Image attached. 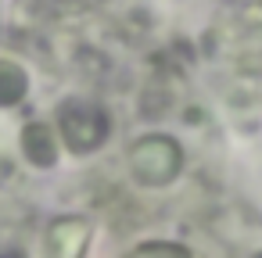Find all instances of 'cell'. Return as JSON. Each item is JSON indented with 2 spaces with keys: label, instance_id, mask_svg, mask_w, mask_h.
<instances>
[{
  "label": "cell",
  "instance_id": "6da1fadb",
  "mask_svg": "<svg viewBox=\"0 0 262 258\" xmlns=\"http://www.w3.org/2000/svg\"><path fill=\"white\" fill-rule=\"evenodd\" d=\"M54 126H58L61 144L72 154H94L112 136V115H108V108H101L90 97H69V101H61L58 111H54Z\"/></svg>",
  "mask_w": 262,
  "mask_h": 258
},
{
  "label": "cell",
  "instance_id": "7a4b0ae2",
  "mask_svg": "<svg viewBox=\"0 0 262 258\" xmlns=\"http://www.w3.org/2000/svg\"><path fill=\"white\" fill-rule=\"evenodd\" d=\"M129 172L140 186H165L183 169V147L165 133H147L129 144Z\"/></svg>",
  "mask_w": 262,
  "mask_h": 258
},
{
  "label": "cell",
  "instance_id": "3957f363",
  "mask_svg": "<svg viewBox=\"0 0 262 258\" xmlns=\"http://www.w3.org/2000/svg\"><path fill=\"white\" fill-rule=\"evenodd\" d=\"M94 226L83 215H58L47 226V258H86Z\"/></svg>",
  "mask_w": 262,
  "mask_h": 258
},
{
  "label": "cell",
  "instance_id": "277c9868",
  "mask_svg": "<svg viewBox=\"0 0 262 258\" xmlns=\"http://www.w3.org/2000/svg\"><path fill=\"white\" fill-rule=\"evenodd\" d=\"M18 144H22V158H26L33 169H51V165L58 161V144H61V136H58V126H54V122L33 119L29 126H22Z\"/></svg>",
  "mask_w": 262,
  "mask_h": 258
},
{
  "label": "cell",
  "instance_id": "5b68a950",
  "mask_svg": "<svg viewBox=\"0 0 262 258\" xmlns=\"http://www.w3.org/2000/svg\"><path fill=\"white\" fill-rule=\"evenodd\" d=\"M29 93V76L18 61L0 58V108H18Z\"/></svg>",
  "mask_w": 262,
  "mask_h": 258
},
{
  "label": "cell",
  "instance_id": "8992f818",
  "mask_svg": "<svg viewBox=\"0 0 262 258\" xmlns=\"http://www.w3.org/2000/svg\"><path fill=\"white\" fill-rule=\"evenodd\" d=\"M33 4L47 18H79V15H90L94 8H101L104 0H33Z\"/></svg>",
  "mask_w": 262,
  "mask_h": 258
},
{
  "label": "cell",
  "instance_id": "52a82bcc",
  "mask_svg": "<svg viewBox=\"0 0 262 258\" xmlns=\"http://www.w3.org/2000/svg\"><path fill=\"white\" fill-rule=\"evenodd\" d=\"M126 258H194V254L172 240H147V244H137Z\"/></svg>",
  "mask_w": 262,
  "mask_h": 258
},
{
  "label": "cell",
  "instance_id": "ba28073f",
  "mask_svg": "<svg viewBox=\"0 0 262 258\" xmlns=\"http://www.w3.org/2000/svg\"><path fill=\"white\" fill-rule=\"evenodd\" d=\"M258 8H262V0H258Z\"/></svg>",
  "mask_w": 262,
  "mask_h": 258
}]
</instances>
